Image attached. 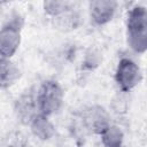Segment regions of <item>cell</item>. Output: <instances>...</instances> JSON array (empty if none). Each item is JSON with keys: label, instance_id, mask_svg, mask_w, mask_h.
<instances>
[{"label": "cell", "instance_id": "7a4b0ae2", "mask_svg": "<svg viewBox=\"0 0 147 147\" xmlns=\"http://www.w3.org/2000/svg\"><path fill=\"white\" fill-rule=\"evenodd\" d=\"M38 111L47 117L56 114L62 107L64 92L61 85L53 79L45 80L36 92Z\"/></svg>", "mask_w": 147, "mask_h": 147}, {"label": "cell", "instance_id": "7c38bea8", "mask_svg": "<svg viewBox=\"0 0 147 147\" xmlns=\"http://www.w3.org/2000/svg\"><path fill=\"white\" fill-rule=\"evenodd\" d=\"M74 6L72 2L70 1H57V0H51V1H45L42 3V7H44V11L52 16V17H55L60 14H62L63 11L68 10L69 8H71Z\"/></svg>", "mask_w": 147, "mask_h": 147}, {"label": "cell", "instance_id": "6da1fadb", "mask_svg": "<svg viewBox=\"0 0 147 147\" xmlns=\"http://www.w3.org/2000/svg\"><path fill=\"white\" fill-rule=\"evenodd\" d=\"M126 37L130 48L144 54L147 48V11L144 6L137 5L130 9L126 20Z\"/></svg>", "mask_w": 147, "mask_h": 147}, {"label": "cell", "instance_id": "ba28073f", "mask_svg": "<svg viewBox=\"0 0 147 147\" xmlns=\"http://www.w3.org/2000/svg\"><path fill=\"white\" fill-rule=\"evenodd\" d=\"M74 6L68 10L63 11L62 14L53 17V24L56 30L62 32H69L76 30L82 24V16L79 11L74 8Z\"/></svg>", "mask_w": 147, "mask_h": 147}, {"label": "cell", "instance_id": "277c9868", "mask_svg": "<svg viewBox=\"0 0 147 147\" xmlns=\"http://www.w3.org/2000/svg\"><path fill=\"white\" fill-rule=\"evenodd\" d=\"M142 75L139 65L130 57H122L116 67L115 80L123 92H130L141 80Z\"/></svg>", "mask_w": 147, "mask_h": 147}, {"label": "cell", "instance_id": "8992f818", "mask_svg": "<svg viewBox=\"0 0 147 147\" xmlns=\"http://www.w3.org/2000/svg\"><path fill=\"white\" fill-rule=\"evenodd\" d=\"M118 2L114 0H94L88 3V13L91 21L95 25H105L109 23L117 10Z\"/></svg>", "mask_w": 147, "mask_h": 147}, {"label": "cell", "instance_id": "9c48e42d", "mask_svg": "<svg viewBox=\"0 0 147 147\" xmlns=\"http://www.w3.org/2000/svg\"><path fill=\"white\" fill-rule=\"evenodd\" d=\"M31 132L40 140H49L55 134V126L51 119L41 114H38L29 124Z\"/></svg>", "mask_w": 147, "mask_h": 147}, {"label": "cell", "instance_id": "52a82bcc", "mask_svg": "<svg viewBox=\"0 0 147 147\" xmlns=\"http://www.w3.org/2000/svg\"><path fill=\"white\" fill-rule=\"evenodd\" d=\"M83 121L87 130L95 134H101L110 125L108 113L100 106L87 108L83 113Z\"/></svg>", "mask_w": 147, "mask_h": 147}, {"label": "cell", "instance_id": "5b68a950", "mask_svg": "<svg viewBox=\"0 0 147 147\" xmlns=\"http://www.w3.org/2000/svg\"><path fill=\"white\" fill-rule=\"evenodd\" d=\"M37 90H28L22 93L15 101L14 110L16 114L17 119L25 125H29L31 121L39 114L37 107V98H36Z\"/></svg>", "mask_w": 147, "mask_h": 147}, {"label": "cell", "instance_id": "8fae6325", "mask_svg": "<svg viewBox=\"0 0 147 147\" xmlns=\"http://www.w3.org/2000/svg\"><path fill=\"white\" fill-rule=\"evenodd\" d=\"M101 142L103 147H122L124 141V133L117 125L110 124L101 134Z\"/></svg>", "mask_w": 147, "mask_h": 147}, {"label": "cell", "instance_id": "30bf717a", "mask_svg": "<svg viewBox=\"0 0 147 147\" xmlns=\"http://www.w3.org/2000/svg\"><path fill=\"white\" fill-rule=\"evenodd\" d=\"M20 77L18 68L9 60L0 57V87L6 88L13 85Z\"/></svg>", "mask_w": 147, "mask_h": 147}, {"label": "cell", "instance_id": "3957f363", "mask_svg": "<svg viewBox=\"0 0 147 147\" xmlns=\"http://www.w3.org/2000/svg\"><path fill=\"white\" fill-rule=\"evenodd\" d=\"M22 25L23 21L17 16L0 28V57L10 60L17 52L21 45Z\"/></svg>", "mask_w": 147, "mask_h": 147}]
</instances>
